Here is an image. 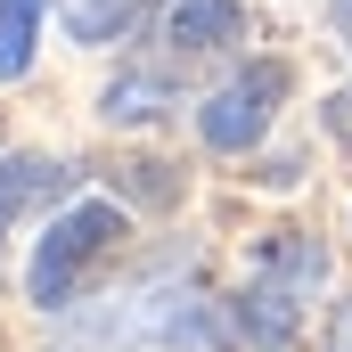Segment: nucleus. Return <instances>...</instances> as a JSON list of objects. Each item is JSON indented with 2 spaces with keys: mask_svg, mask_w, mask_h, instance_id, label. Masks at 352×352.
<instances>
[{
  "mask_svg": "<svg viewBox=\"0 0 352 352\" xmlns=\"http://www.w3.org/2000/svg\"><path fill=\"white\" fill-rule=\"evenodd\" d=\"M33 33H41V0H0V82L33 66Z\"/></svg>",
  "mask_w": 352,
  "mask_h": 352,
  "instance_id": "obj_7",
  "label": "nucleus"
},
{
  "mask_svg": "<svg viewBox=\"0 0 352 352\" xmlns=\"http://www.w3.org/2000/svg\"><path fill=\"white\" fill-rule=\"evenodd\" d=\"M148 8H156V0H58V25H66L74 41H123Z\"/></svg>",
  "mask_w": 352,
  "mask_h": 352,
  "instance_id": "obj_4",
  "label": "nucleus"
},
{
  "mask_svg": "<svg viewBox=\"0 0 352 352\" xmlns=\"http://www.w3.org/2000/svg\"><path fill=\"white\" fill-rule=\"evenodd\" d=\"M328 131L352 148V90H336V98H328Z\"/></svg>",
  "mask_w": 352,
  "mask_h": 352,
  "instance_id": "obj_8",
  "label": "nucleus"
},
{
  "mask_svg": "<svg viewBox=\"0 0 352 352\" xmlns=\"http://www.w3.org/2000/svg\"><path fill=\"white\" fill-rule=\"evenodd\" d=\"M115 238H123V213H115L107 197H82V205H66V213H58L41 238H33L25 295H33L41 311H66V303L90 287V270L115 254Z\"/></svg>",
  "mask_w": 352,
  "mask_h": 352,
  "instance_id": "obj_2",
  "label": "nucleus"
},
{
  "mask_svg": "<svg viewBox=\"0 0 352 352\" xmlns=\"http://www.w3.org/2000/svg\"><path fill=\"white\" fill-rule=\"evenodd\" d=\"M328 278V254L303 238V230H278L263 238V254L246 270V295H238V328H246V344H295V328H303V303H311V287Z\"/></svg>",
  "mask_w": 352,
  "mask_h": 352,
  "instance_id": "obj_1",
  "label": "nucleus"
},
{
  "mask_svg": "<svg viewBox=\"0 0 352 352\" xmlns=\"http://www.w3.org/2000/svg\"><path fill=\"white\" fill-rule=\"evenodd\" d=\"M287 98V66L278 58H254L246 74H230V82L213 90L205 107H197V131H205V148H221V156H238V148H254L270 131V107Z\"/></svg>",
  "mask_w": 352,
  "mask_h": 352,
  "instance_id": "obj_3",
  "label": "nucleus"
},
{
  "mask_svg": "<svg viewBox=\"0 0 352 352\" xmlns=\"http://www.w3.org/2000/svg\"><path fill=\"white\" fill-rule=\"evenodd\" d=\"M336 352H352V311H344V336H336Z\"/></svg>",
  "mask_w": 352,
  "mask_h": 352,
  "instance_id": "obj_10",
  "label": "nucleus"
},
{
  "mask_svg": "<svg viewBox=\"0 0 352 352\" xmlns=\"http://www.w3.org/2000/svg\"><path fill=\"white\" fill-rule=\"evenodd\" d=\"M336 33H344V41H352V0H336Z\"/></svg>",
  "mask_w": 352,
  "mask_h": 352,
  "instance_id": "obj_9",
  "label": "nucleus"
},
{
  "mask_svg": "<svg viewBox=\"0 0 352 352\" xmlns=\"http://www.w3.org/2000/svg\"><path fill=\"white\" fill-rule=\"evenodd\" d=\"M246 16L238 0H173V50H213V41H238Z\"/></svg>",
  "mask_w": 352,
  "mask_h": 352,
  "instance_id": "obj_5",
  "label": "nucleus"
},
{
  "mask_svg": "<svg viewBox=\"0 0 352 352\" xmlns=\"http://www.w3.org/2000/svg\"><path fill=\"white\" fill-rule=\"evenodd\" d=\"M66 180V164H41V156H0V238L16 230L25 205H41L50 188Z\"/></svg>",
  "mask_w": 352,
  "mask_h": 352,
  "instance_id": "obj_6",
  "label": "nucleus"
}]
</instances>
